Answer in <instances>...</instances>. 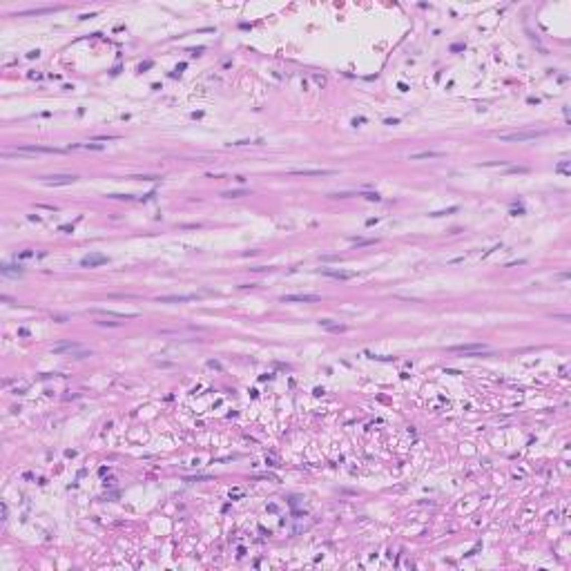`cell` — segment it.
<instances>
[{"mask_svg":"<svg viewBox=\"0 0 571 571\" xmlns=\"http://www.w3.org/2000/svg\"><path fill=\"white\" fill-rule=\"evenodd\" d=\"M65 150L60 148H49V145H18L14 150H5L3 157L12 159V157H36V154H63Z\"/></svg>","mask_w":571,"mask_h":571,"instance_id":"cell-1","label":"cell"},{"mask_svg":"<svg viewBox=\"0 0 571 571\" xmlns=\"http://www.w3.org/2000/svg\"><path fill=\"white\" fill-rule=\"evenodd\" d=\"M27 257H34V252H32V250H25V252H20V259H27Z\"/></svg>","mask_w":571,"mask_h":571,"instance_id":"cell-19","label":"cell"},{"mask_svg":"<svg viewBox=\"0 0 571 571\" xmlns=\"http://www.w3.org/2000/svg\"><path fill=\"white\" fill-rule=\"evenodd\" d=\"M3 274H7V277H18V274H23V270L14 268V266H3Z\"/></svg>","mask_w":571,"mask_h":571,"instance_id":"cell-14","label":"cell"},{"mask_svg":"<svg viewBox=\"0 0 571 571\" xmlns=\"http://www.w3.org/2000/svg\"><path fill=\"white\" fill-rule=\"evenodd\" d=\"M451 352H462V355H482V352H489V346L486 344H458V346H449Z\"/></svg>","mask_w":571,"mask_h":571,"instance_id":"cell-4","label":"cell"},{"mask_svg":"<svg viewBox=\"0 0 571 571\" xmlns=\"http://www.w3.org/2000/svg\"><path fill=\"white\" fill-rule=\"evenodd\" d=\"M290 174L295 176H333L337 174V170H328V168H293L288 170Z\"/></svg>","mask_w":571,"mask_h":571,"instance_id":"cell-5","label":"cell"},{"mask_svg":"<svg viewBox=\"0 0 571 571\" xmlns=\"http://www.w3.org/2000/svg\"><path fill=\"white\" fill-rule=\"evenodd\" d=\"M364 196H366L368 201H380V199H382V196L377 194V192H368V194H364Z\"/></svg>","mask_w":571,"mask_h":571,"instance_id":"cell-18","label":"cell"},{"mask_svg":"<svg viewBox=\"0 0 571 571\" xmlns=\"http://www.w3.org/2000/svg\"><path fill=\"white\" fill-rule=\"evenodd\" d=\"M199 295H163V297H157V302L161 304H185V302H196Z\"/></svg>","mask_w":571,"mask_h":571,"instance_id":"cell-10","label":"cell"},{"mask_svg":"<svg viewBox=\"0 0 571 571\" xmlns=\"http://www.w3.org/2000/svg\"><path fill=\"white\" fill-rule=\"evenodd\" d=\"M49 12H54L51 7H47V9H29V12H23V16H34V14H49Z\"/></svg>","mask_w":571,"mask_h":571,"instance_id":"cell-16","label":"cell"},{"mask_svg":"<svg viewBox=\"0 0 571 571\" xmlns=\"http://www.w3.org/2000/svg\"><path fill=\"white\" fill-rule=\"evenodd\" d=\"M248 194V190H230V192H223L221 196H226V199H237V196H243Z\"/></svg>","mask_w":571,"mask_h":571,"instance_id":"cell-15","label":"cell"},{"mask_svg":"<svg viewBox=\"0 0 571 571\" xmlns=\"http://www.w3.org/2000/svg\"><path fill=\"white\" fill-rule=\"evenodd\" d=\"M544 129H516V132H497L495 138L502 143H527L544 136Z\"/></svg>","mask_w":571,"mask_h":571,"instance_id":"cell-2","label":"cell"},{"mask_svg":"<svg viewBox=\"0 0 571 571\" xmlns=\"http://www.w3.org/2000/svg\"><path fill=\"white\" fill-rule=\"evenodd\" d=\"M442 157H446V152H440V150H424V152H413L411 157V161H424V159H442Z\"/></svg>","mask_w":571,"mask_h":571,"instance_id":"cell-11","label":"cell"},{"mask_svg":"<svg viewBox=\"0 0 571 571\" xmlns=\"http://www.w3.org/2000/svg\"><path fill=\"white\" fill-rule=\"evenodd\" d=\"M76 181V174H49L40 176V183L45 185H72Z\"/></svg>","mask_w":571,"mask_h":571,"instance_id":"cell-7","label":"cell"},{"mask_svg":"<svg viewBox=\"0 0 571 571\" xmlns=\"http://www.w3.org/2000/svg\"><path fill=\"white\" fill-rule=\"evenodd\" d=\"M107 261H110V259H107L105 254H101V252H90V254H85V257L81 259V266H83V268H98V266H105Z\"/></svg>","mask_w":571,"mask_h":571,"instance_id":"cell-8","label":"cell"},{"mask_svg":"<svg viewBox=\"0 0 571 571\" xmlns=\"http://www.w3.org/2000/svg\"><path fill=\"white\" fill-rule=\"evenodd\" d=\"M319 326H324V328H328V330H335V333H339V330H346V326L333 324L330 319H321V321H319Z\"/></svg>","mask_w":571,"mask_h":571,"instance_id":"cell-13","label":"cell"},{"mask_svg":"<svg viewBox=\"0 0 571 571\" xmlns=\"http://www.w3.org/2000/svg\"><path fill=\"white\" fill-rule=\"evenodd\" d=\"M321 274L333 277V279H352V277H355L352 270H335V268H324V270H321Z\"/></svg>","mask_w":571,"mask_h":571,"instance_id":"cell-12","label":"cell"},{"mask_svg":"<svg viewBox=\"0 0 571 571\" xmlns=\"http://www.w3.org/2000/svg\"><path fill=\"white\" fill-rule=\"evenodd\" d=\"M51 352L54 355H72V357H90L92 350L83 348L79 341H63V344L51 346Z\"/></svg>","mask_w":571,"mask_h":571,"instance_id":"cell-3","label":"cell"},{"mask_svg":"<svg viewBox=\"0 0 571 571\" xmlns=\"http://www.w3.org/2000/svg\"><path fill=\"white\" fill-rule=\"evenodd\" d=\"M321 295H315V293H302V295H283L281 302L283 304H315L319 302Z\"/></svg>","mask_w":571,"mask_h":571,"instance_id":"cell-6","label":"cell"},{"mask_svg":"<svg viewBox=\"0 0 571 571\" xmlns=\"http://www.w3.org/2000/svg\"><path fill=\"white\" fill-rule=\"evenodd\" d=\"M92 315H103V317H116V319H136L138 313H116L110 308H92Z\"/></svg>","mask_w":571,"mask_h":571,"instance_id":"cell-9","label":"cell"},{"mask_svg":"<svg viewBox=\"0 0 571 571\" xmlns=\"http://www.w3.org/2000/svg\"><path fill=\"white\" fill-rule=\"evenodd\" d=\"M355 246H373V243H377V239H355Z\"/></svg>","mask_w":571,"mask_h":571,"instance_id":"cell-17","label":"cell"}]
</instances>
